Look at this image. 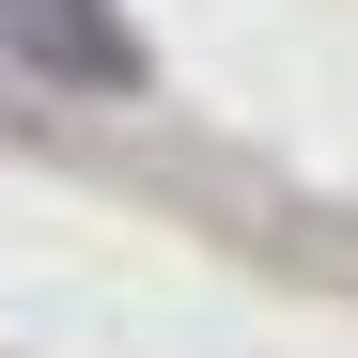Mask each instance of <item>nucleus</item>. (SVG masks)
<instances>
[{
    "instance_id": "1",
    "label": "nucleus",
    "mask_w": 358,
    "mask_h": 358,
    "mask_svg": "<svg viewBox=\"0 0 358 358\" xmlns=\"http://www.w3.org/2000/svg\"><path fill=\"white\" fill-rule=\"evenodd\" d=\"M0 16H16V31L47 47V63H63V78H141V47H125V31H109V16H94V0H0Z\"/></svg>"
}]
</instances>
